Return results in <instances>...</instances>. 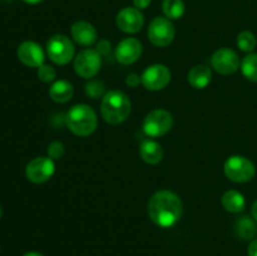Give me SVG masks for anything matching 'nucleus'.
Instances as JSON below:
<instances>
[{
    "mask_svg": "<svg viewBox=\"0 0 257 256\" xmlns=\"http://www.w3.org/2000/svg\"><path fill=\"white\" fill-rule=\"evenodd\" d=\"M183 205L175 192L162 190L156 192L148 202L150 218L160 227H171L182 215Z\"/></svg>",
    "mask_w": 257,
    "mask_h": 256,
    "instance_id": "obj_1",
    "label": "nucleus"
},
{
    "mask_svg": "<svg viewBox=\"0 0 257 256\" xmlns=\"http://www.w3.org/2000/svg\"><path fill=\"white\" fill-rule=\"evenodd\" d=\"M132 104L130 98L120 90H109L105 93L100 103V113L103 119L109 124H120L131 114Z\"/></svg>",
    "mask_w": 257,
    "mask_h": 256,
    "instance_id": "obj_2",
    "label": "nucleus"
},
{
    "mask_svg": "<svg viewBox=\"0 0 257 256\" xmlns=\"http://www.w3.org/2000/svg\"><path fill=\"white\" fill-rule=\"evenodd\" d=\"M65 123L74 135L87 137L97 128L98 118L92 107L87 104H77L68 110Z\"/></svg>",
    "mask_w": 257,
    "mask_h": 256,
    "instance_id": "obj_3",
    "label": "nucleus"
},
{
    "mask_svg": "<svg viewBox=\"0 0 257 256\" xmlns=\"http://www.w3.org/2000/svg\"><path fill=\"white\" fill-rule=\"evenodd\" d=\"M225 175L228 180L237 183L248 182L255 176L256 170L253 163L243 156H231L225 162Z\"/></svg>",
    "mask_w": 257,
    "mask_h": 256,
    "instance_id": "obj_4",
    "label": "nucleus"
},
{
    "mask_svg": "<svg viewBox=\"0 0 257 256\" xmlns=\"http://www.w3.org/2000/svg\"><path fill=\"white\" fill-rule=\"evenodd\" d=\"M74 45L65 35H53L47 43L48 57L55 64H68L74 57Z\"/></svg>",
    "mask_w": 257,
    "mask_h": 256,
    "instance_id": "obj_5",
    "label": "nucleus"
},
{
    "mask_svg": "<svg viewBox=\"0 0 257 256\" xmlns=\"http://www.w3.org/2000/svg\"><path fill=\"white\" fill-rule=\"evenodd\" d=\"M175 25L166 17L155 18L148 27V39L158 48H165L170 45L175 39Z\"/></svg>",
    "mask_w": 257,
    "mask_h": 256,
    "instance_id": "obj_6",
    "label": "nucleus"
},
{
    "mask_svg": "<svg viewBox=\"0 0 257 256\" xmlns=\"http://www.w3.org/2000/svg\"><path fill=\"white\" fill-rule=\"evenodd\" d=\"M173 118L168 110L155 109L146 115L143 120V131L148 137L165 136L172 128Z\"/></svg>",
    "mask_w": 257,
    "mask_h": 256,
    "instance_id": "obj_7",
    "label": "nucleus"
},
{
    "mask_svg": "<svg viewBox=\"0 0 257 256\" xmlns=\"http://www.w3.org/2000/svg\"><path fill=\"white\" fill-rule=\"evenodd\" d=\"M102 67V58L98 50L83 49L77 54L74 59V70L79 77L89 79L98 74Z\"/></svg>",
    "mask_w": 257,
    "mask_h": 256,
    "instance_id": "obj_8",
    "label": "nucleus"
},
{
    "mask_svg": "<svg viewBox=\"0 0 257 256\" xmlns=\"http://www.w3.org/2000/svg\"><path fill=\"white\" fill-rule=\"evenodd\" d=\"M55 165L50 157L33 158L25 168V176L33 183L47 182L54 175Z\"/></svg>",
    "mask_w": 257,
    "mask_h": 256,
    "instance_id": "obj_9",
    "label": "nucleus"
},
{
    "mask_svg": "<svg viewBox=\"0 0 257 256\" xmlns=\"http://www.w3.org/2000/svg\"><path fill=\"white\" fill-rule=\"evenodd\" d=\"M212 68L222 75L233 74L240 68V58L237 53L230 48H221L213 53L211 58Z\"/></svg>",
    "mask_w": 257,
    "mask_h": 256,
    "instance_id": "obj_10",
    "label": "nucleus"
},
{
    "mask_svg": "<svg viewBox=\"0 0 257 256\" xmlns=\"http://www.w3.org/2000/svg\"><path fill=\"white\" fill-rule=\"evenodd\" d=\"M142 84L148 90H161L171 82V72L166 65L153 64L141 75Z\"/></svg>",
    "mask_w": 257,
    "mask_h": 256,
    "instance_id": "obj_11",
    "label": "nucleus"
},
{
    "mask_svg": "<svg viewBox=\"0 0 257 256\" xmlns=\"http://www.w3.org/2000/svg\"><path fill=\"white\" fill-rule=\"evenodd\" d=\"M115 24L123 33L135 34L143 28L145 17L137 8H123L115 18Z\"/></svg>",
    "mask_w": 257,
    "mask_h": 256,
    "instance_id": "obj_12",
    "label": "nucleus"
},
{
    "mask_svg": "<svg viewBox=\"0 0 257 256\" xmlns=\"http://www.w3.org/2000/svg\"><path fill=\"white\" fill-rule=\"evenodd\" d=\"M141 55H142V44L136 38H125L118 43L115 48V58L120 64H133L140 59Z\"/></svg>",
    "mask_w": 257,
    "mask_h": 256,
    "instance_id": "obj_13",
    "label": "nucleus"
},
{
    "mask_svg": "<svg viewBox=\"0 0 257 256\" xmlns=\"http://www.w3.org/2000/svg\"><path fill=\"white\" fill-rule=\"evenodd\" d=\"M18 58L24 65L30 68H39L44 64V52L35 42H24L18 47Z\"/></svg>",
    "mask_w": 257,
    "mask_h": 256,
    "instance_id": "obj_14",
    "label": "nucleus"
},
{
    "mask_svg": "<svg viewBox=\"0 0 257 256\" xmlns=\"http://www.w3.org/2000/svg\"><path fill=\"white\" fill-rule=\"evenodd\" d=\"M70 33H72V37L75 43L83 45V47H90L97 42V30L90 23L84 22V20L75 22L72 25Z\"/></svg>",
    "mask_w": 257,
    "mask_h": 256,
    "instance_id": "obj_15",
    "label": "nucleus"
},
{
    "mask_svg": "<svg viewBox=\"0 0 257 256\" xmlns=\"http://www.w3.org/2000/svg\"><path fill=\"white\" fill-rule=\"evenodd\" d=\"M140 155L148 165H157L163 158L162 146L156 141L146 140L140 146Z\"/></svg>",
    "mask_w": 257,
    "mask_h": 256,
    "instance_id": "obj_16",
    "label": "nucleus"
},
{
    "mask_svg": "<svg viewBox=\"0 0 257 256\" xmlns=\"http://www.w3.org/2000/svg\"><path fill=\"white\" fill-rule=\"evenodd\" d=\"M188 83L196 89H203L210 84L212 79V72L206 65H196L188 72L187 75Z\"/></svg>",
    "mask_w": 257,
    "mask_h": 256,
    "instance_id": "obj_17",
    "label": "nucleus"
},
{
    "mask_svg": "<svg viewBox=\"0 0 257 256\" xmlns=\"http://www.w3.org/2000/svg\"><path fill=\"white\" fill-rule=\"evenodd\" d=\"M74 94V88L72 83L67 80H57L49 88V97L55 103H67L69 102Z\"/></svg>",
    "mask_w": 257,
    "mask_h": 256,
    "instance_id": "obj_18",
    "label": "nucleus"
},
{
    "mask_svg": "<svg viewBox=\"0 0 257 256\" xmlns=\"http://www.w3.org/2000/svg\"><path fill=\"white\" fill-rule=\"evenodd\" d=\"M221 203H222L223 208L231 213L241 212L246 206V201L242 193L235 190H230L223 193Z\"/></svg>",
    "mask_w": 257,
    "mask_h": 256,
    "instance_id": "obj_19",
    "label": "nucleus"
},
{
    "mask_svg": "<svg viewBox=\"0 0 257 256\" xmlns=\"http://www.w3.org/2000/svg\"><path fill=\"white\" fill-rule=\"evenodd\" d=\"M235 231L238 237L243 238V240H250V238H253V236L256 235L257 226L250 217L243 216V217L238 218L236 221Z\"/></svg>",
    "mask_w": 257,
    "mask_h": 256,
    "instance_id": "obj_20",
    "label": "nucleus"
},
{
    "mask_svg": "<svg viewBox=\"0 0 257 256\" xmlns=\"http://www.w3.org/2000/svg\"><path fill=\"white\" fill-rule=\"evenodd\" d=\"M185 3L183 0H163L162 12L170 20L180 19L185 14Z\"/></svg>",
    "mask_w": 257,
    "mask_h": 256,
    "instance_id": "obj_21",
    "label": "nucleus"
},
{
    "mask_svg": "<svg viewBox=\"0 0 257 256\" xmlns=\"http://www.w3.org/2000/svg\"><path fill=\"white\" fill-rule=\"evenodd\" d=\"M241 70L246 79L257 83V54H248L241 62Z\"/></svg>",
    "mask_w": 257,
    "mask_h": 256,
    "instance_id": "obj_22",
    "label": "nucleus"
},
{
    "mask_svg": "<svg viewBox=\"0 0 257 256\" xmlns=\"http://www.w3.org/2000/svg\"><path fill=\"white\" fill-rule=\"evenodd\" d=\"M256 37L248 30H245V32H241L237 37V47L240 48L242 52L250 53L252 52L256 48Z\"/></svg>",
    "mask_w": 257,
    "mask_h": 256,
    "instance_id": "obj_23",
    "label": "nucleus"
},
{
    "mask_svg": "<svg viewBox=\"0 0 257 256\" xmlns=\"http://www.w3.org/2000/svg\"><path fill=\"white\" fill-rule=\"evenodd\" d=\"M85 93L93 99H97V98L102 97L103 93H104V84L100 80H89V83L85 85Z\"/></svg>",
    "mask_w": 257,
    "mask_h": 256,
    "instance_id": "obj_24",
    "label": "nucleus"
},
{
    "mask_svg": "<svg viewBox=\"0 0 257 256\" xmlns=\"http://www.w3.org/2000/svg\"><path fill=\"white\" fill-rule=\"evenodd\" d=\"M38 77L42 82L44 83H49L53 82L57 77V72H55L54 68L52 65H47V64H43L38 68Z\"/></svg>",
    "mask_w": 257,
    "mask_h": 256,
    "instance_id": "obj_25",
    "label": "nucleus"
},
{
    "mask_svg": "<svg viewBox=\"0 0 257 256\" xmlns=\"http://www.w3.org/2000/svg\"><path fill=\"white\" fill-rule=\"evenodd\" d=\"M48 156H49L52 160H60V158L64 156L65 147L62 142H58V141H54V142L50 143L48 146Z\"/></svg>",
    "mask_w": 257,
    "mask_h": 256,
    "instance_id": "obj_26",
    "label": "nucleus"
},
{
    "mask_svg": "<svg viewBox=\"0 0 257 256\" xmlns=\"http://www.w3.org/2000/svg\"><path fill=\"white\" fill-rule=\"evenodd\" d=\"M125 83H127L130 87L136 88L140 83H142V78H141L138 74H136V73H131V74L127 77V79H125Z\"/></svg>",
    "mask_w": 257,
    "mask_h": 256,
    "instance_id": "obj_27",
    "label": "nucleus"
},
{
    "mask_svg": "<svg viewBox=\"0 0 257 256\" xmlns=\"http://www.w3.org/2000/svg\"><path fill=\"white\" fill-rule=\"evenodd\" d=\"M97 50L99 54H108L110 50V43L108 42V40H100L99 43H98L97 45Z\"/></svg>",
    "mask_w": 257,
    "mask_h": 256,
    "instance_id": "obj_28",
    "label": "nucleus"
},
{
    "mask_svg": "<svg viewBox=\"0 0 257 256\" xmlns=\"http://www.w3.org/2000/svg\"><path fill=\"white\" fill-rule=\"evenodd\" d=\"M151 2L152 0H133V5L135 8H137L138 10H143V9H147L150 7Z\"/></svg>",
    "mask_w": 257,
    "mask_h": 256,
    "instance_id": "obj_29",
    "label": "nucleus"
},
{
    "mask_svg": "<svg viewBox=\"0 0 257 256\" xmlns=\"http://www.w3.org/2000/svg\"><path fill=\"white\" fill-rule=\"evenodd\" d=\"M247 253L248 256H257V238L248 245Z\"/></svg>",
    "mask_w": 257,
    "mask_h": 256,
    "instance_id": "obj_30",
    "label": "nucleus"
},
{
    "mask_svg": "<svg viewBox=\"0 0 257 256\" xmlns=\"http://www.w3.org/2000/svg\"><path fill=\"white\" fill-rule=\"evenodd\" d=\"M252 216L253 218L257 221V200L255 201V203L252 205Z\"/></svg>",
    "mask_w": 257,
    "mask_h": 256,
    "instance_id": "obj_31",
    "label": "nucleus"
},
{
    "mask_svg": "<svg viewBox=\"0 0 257 256\" xmlns=\"http://www.w3.org/2000/svg\"><path fill=\"white\" fill-rule=\"evenodd\" d=\"M24 3H27V4H30V5H35V4H39V3L44 2V0H23Z\"/></svg>",
    "mask_w": 257,
    "mask_h": 256,
    "instance_id": "obj_32",
    "label": "nucleus"
},
{
    "mask_svg": "<svg viewBox=\"0 0 257 256\" xmlns=\"http://www.w3.org/2000/svg\"><path fill=\"white\" fill-rule=\"evenodd\" d=\"M23 256H43L42 253H39V252H28V253H25V255H23Z\"/></svg>",
    "mask_w": 257,
    "mask_h": 256,
    "instance_id": "obj_33",
    "label": "nucleus"
},
{
    "mask_svg": "<svg viewBox=\"0 0 257 256\" xmlns=\"http://www.w3.org/2000/svg\"><path fill=\"white\" fill-rule=\"evenodd\" d=\"M2 213H3V211H2V206H0V217H2Z\"/></svg>",
    "mask_w": 257,
    "mask_h": 256,
    "instance_id": "obj_34",
    "label": "nucleus"
}]
</instances>
